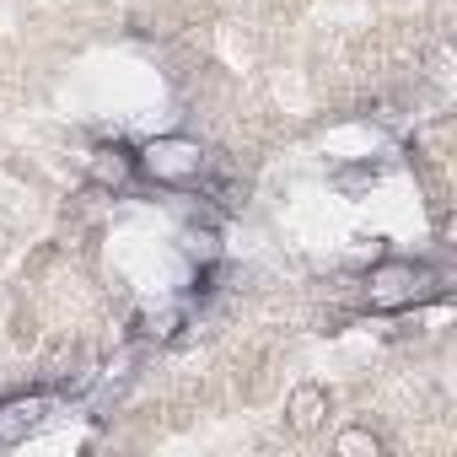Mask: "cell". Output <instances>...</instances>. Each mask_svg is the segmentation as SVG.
<instances>
[{
  "label": "cell",
  "instance_id": "1",
  "mask_svg": "<svg viewBox=\"0 0 457 457\" xmlns=\"http://www.w3.org/2000/svg\"><path fill=\"white\" fill-rule=\"evenodd\" d=\"M446 296V275L425 259H382L366 270L361 280V302L366 312H382V318H398V312H414L425 302H441Z\"/></svg>",
  "mask_w": 457,
  "mask_h": 457
},
{
  "label": "cell",
  "instance_id": "2",
  "mask_svg": "<svg viewBox=\"0 0 457 457\" xmlns=\"http://www.w3.org/2000/svg\"><path fill=\"white\" fill-rule=\"evenodd\" d=\"M135 167H140V183L178 194V188H199L204 172L215 167V156L194 135H156V140L135 145Z\"/></svg>",
  "mask_w": 457,
  "mask_h": 457
},
{
  "label": "cell",
  "instance_id": "3",
  "mask_svg": "<svg viewBox=\"0 0 457 457\" xmlns=\"http://www.w3.org/2000/svg\"><path fill=\"white\" fill-rule=\"evenodd\" d=\"M65 409V393H12V398H0V446H22L33 441L54 414Z\"/></svg>",
  "mask_w": 457,
  "mask_h": 457
},
{
  "label": "cell",
  "instance_id": "4",
  "mask_svg": "<svg viewBox=\"0 0 457 457\" xmlns=\"http://www.w3.org/2000/svg\"><path fill=\"white\" fill-rule=\"evenodd\" d=\"M135 345L145 350H162V345H178L188 328H194V302L188 296H172V302H156L145 312H135Z\"/></svg>",
  "mask_w": 457,
  "mask_h": 457
},
{
  "label": "cell",
  "instance_id": "5",
  "mask_svg": "<svg viewBox=\"0 0 457 457\" xmlns=\"http://www.w3.org/2000/svg\"><path fill=\"white\" fill-rule=\"evenodd\" d=\"M87 178L103 188V194H129L140 183V167H135V145L129 140H97L87 151Z\"/></svg>",
  "mask_w": 457,
  "mask_h": 457
},
{
  "label": "cell",
  "instance_id": "6",
  "mask_svg": "<svg viewBox=\"0 0 457 457\" xmlns=\"http://www.w3.org/2000/svg\"><path fill=\"white\" fill-rule=\"evenodd\" d=\"M328 409H334V398H328L323 382H296L291 398H286V420H291L296 436H312V430L328 420Z\"/></svg>",
  "mask_w": 457,
  "mask_h": 457
},
{
  "label": "cell",
  "instance_id": "7",
  "mask_svg": "<svg viewBox=\"0 0 457 457\" xmlns=\"http://www.w3.org/2000/svg\"><path fill=\"white\" fill-rule=\"evenodd\" d=\"M334 452H339V457H377V452H382V436H371L366 425H350V430H339Z\"/></svg>",
  "mask_w": 457,
  "mask_h": 457
},
{
  "label": "cell",
  "instance_id": "8",
  "mask_svg": "<svg viewBox=\"0 0 457 457\" xmlns=\"http://www.w3.org/2000/svg\"><path fill=\"white\" fill-rule=\"evenodd\" d=\"M183 253L194 264H220V237L210 232V226H204V232H199V226H188V232H183Z\"/></svg>",
  "mask_w": 457,
  "mask_h": 457
},
{
  "label": "cell",
  "instance_id": "9",
  "mask_svg": "<svg viewBox=\"0 0 457 457\" xmlns=\"http://www.w3.org/2000/svg\"><path fill=\"white\" fill-rule=\"evenodd\" d=\"M12 253V237H6V226H0V259H6Z\"/></svg>",
  "mask_w": 457,
  "mask_h": 457
}]
</instances>
